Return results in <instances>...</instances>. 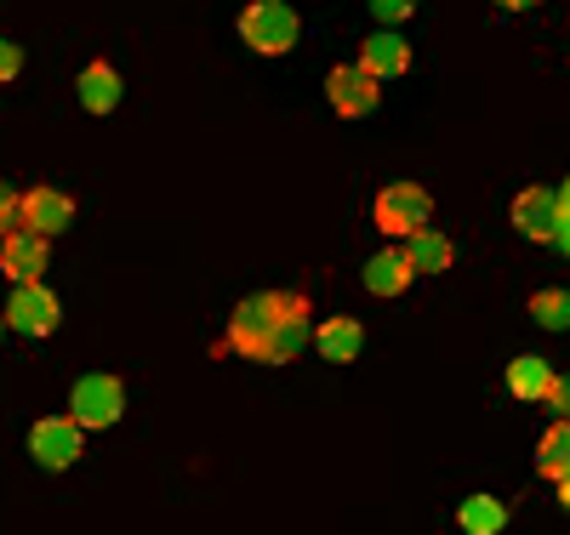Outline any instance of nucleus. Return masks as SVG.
<instances>
[{
    "label": "nucleus",
    "mask_w": 570,
    "mask_h": 535,
    "mask_svg": "<svg viewBox=\"0 0 570 535\" xmlns=\"http://www.w3.org/2000/svg\"><path fill=\"white\" fill-rule=\"evenodd\" d=\"M531 319L548 325V330H564L570 325V290H537V297H531Z\"/></svg>",
    "instance_id": "nucleus-19"
},
{
    "label": "nucleus",
    "mask_w": 570,
    "mask_h": 535,
    "mask_svg": "<svg viewBox=\"0 0 570 535\" xmlns=\"http://www.w3.org/2000/svg\"><path fill=\"white\" fill-rule=\"evenodd\" d=\"M456 518H462L468 535H497V529H508V507H502L497 496H468Z\"/></svg>",
    "instance_id": "nucleus-18"
},
{
    "label": "nucleus",
    "mask_w": 570,
    "mask_h": 535,
    "mask_svg": "<svg viewBox=\"0 0 570 535\" xmlns=\"http://www.w3.org/2000/svg\"><path fill=\"white\" fill-rule=\"evenodd\" d=\"M537 473L553 478V484L570 473V422H553V427L542 433V445H537Z\"/></svg>",
    "instance_id": "nucleus-17"
},
{
    "label": "nucleus",
    "mask_w": 570,
    "mask_h": 535,
    "mask_svg": "<svg viewBox=\"0 0 570 535\" xmlns=\"http://www.w3.org/2000/svg\"><path fill=\"white\" fill-rule=\"evenodd\" d=\"M120 410H126V387H120L115 376L91 370V376L75 382V422H80V427H115Z\"/></svg>",
    "instance_id": "nucleus-5"
},
{
    "label": "nucleus",
    "mask_w": 570,
    "mask_h": 535,
    "mask_svg": "<svg viewBox=\"0 0 570 535\" xmlns=\"http://www.w3.org/2000/svg\"><path fill=\"white\" fill-rule=\"evenodd\" d=\"M553 211H564V217H570V177H564V188H553Z\"/></svg>",
    "instance_id": "nucleus-25"
},
{
    "label": "nucleus",
    "mask_w": 570,
    "mask_h": 535,
    "mask_svg": "<svg viewBox=\"0 0 570 535\" xmlns=\"http://www.w3.org/2000/svg\"><path fill=\"white\" fill-rule=\"evenodd\" d=\"M240 40L252 46V52L263 58H279L297 46V12L285 7V0H252V7L240 12Z\"/></svg>",
    "instance_id": "nucleus-2"
},
{
    "label": "nucleus",
    "mask_w": 570,
    "mask_h": 535,
    "mask_svg": "<svg viewBox=\"0 0 570 535\" xmlns=\"http://www.w3.org/2000/svg\"><path fill=\"white\" fill-rule=\"evenodd\" d=\"M0 319H7L12 330H23V336H52L58 319H63V303L40 279L35 285H12V303H7V314H0Z\"/></svg>",
    "instance_id": "nucleus-4"
},
{
    "label": "nucleus",
    "mask_w": 570,
    "mask_h": 535,
    "mask_svg": "<svg viewBox=\"0 0 570 535\" xmlns=\"http://www.w3.org/2000/svg\"><path fill=\"white\" fill-rule=\"evenodd\" d=\"M559 422H570V376H553V387H548V399H542Z\"/></svg>",
    "instance_id": "nucleus-20"
},
{
    "label": "nucleus",
    "mask_w": 570,
    "mask_h": 535,
    "mask_svg": "<svg viewBox=\"0 0 570 535\" xmlns=\"http://www.w3.org/2000/svg\"><path fill=\"white\" fill-rule=\"evenodd\" d=\"M371 12L383 18V23H400V18L411 12V0H371Z\"/></svg>",
    "instance_id": "nucleus-23"
},
{
    "label": "nucleus",
    "mask_w": 570,
    "mask_h": 535,
    "mask_svg": "<svg viewBox=\"0 0 570 535\" xmlns=\"http://www.w3.org/2000/svg\"><path fill=\"white\" fill-rule=\"evenodd\" d=\"M314 348H320L331 365H354L360 348H365V330H360V319H325V325L314 330Z\"/></svg>",
    "instance_id": "nucleus-12"
},
{
    "label": "nucleus",
    "mask_w": 570,
    "mask_h": 535,
    "mask_svg": "<svg viewBox=\"0 0 570 535\" xmlns=\"http://www.w3.org/2000/svg\"><path fill=\"white\" fill-rule=\"evenodd\" d=\"M80 109L86 115H109L115 103H120V75L109 69V63H91V69H80Z\"/></svg>",
    "instance_id": "nucleus-14"
},
{
    "label": "nucleus",
    "mask_w": 570,
    "mask_h": 535,
    "mask_svg": "<svg viewBox=\"0 0 570 535\" xmlns=\"http://www.w3.org/2000/svg\"><path fill=\"white\" fill-rule=\"evenodd\" d=\"M228 348L263 359V365H285L308 348V303L292 297V290H263V297H246L228 319Z\"/></svg>",
    "instance_id": "nucleus-1"
},
{
    "label": "nucleus",
    "mask_w": 570,
    "mask_h": 535,
    "mask_svg": "<svg viewBox=\"0 0 570 535\" xmlns=\"http://www.w3.org/2000/svg\"><path fill=\"white\" fill-rule=\"evenodd\" d=\"M559 502H564V507H570V473H564V478H559Z\"/></svg>",
    "instance_id": "nucleus-27"
},
{
    "label": "nucleus",
    "mask_w": 570,
    "mask_h": 535,
    "mask_svg": "<svg viewBox=\"0 0 570 535\" xmlns=\"http://www.w3.org/2000/svg\"><path fill=\"white\" fill-rule=\"evenodd\" d=\"M18 69H23V52H18L12 40H0V80H12Z\"/></svg>",
    "instance_id": "nucleus-22"
},
{
    "label": "nucleus",
    "mask_w": 570,
    "mask_h": 535,
    "mask_svg": "<svg viewBox=\"0 0 570 535\" xmlns=\"http://www.w3.org/2000/svg\"><path fill=\"white\" fill-rule=\"evenodd\" d=\"M18 228V194L7 188V182H0V239H7Z\"/></svg>",
    "instance_id": "nucleus-21"
},
{
    "label": "nucleus",
    "mask_w": 570,
    "mask_h": 535,
    "mask_svg": "<svg viewBox=\"0 0 570 535\" xmlns=\"http://www.w3.org/2000/svg\"><path fill=\"white\" fill-rule=\"evenodd\" d=\"M411 279H416V274H411V262H405L400 251H376V257L365 262V290H371V297H400Z\"/></svg>",
    "instance_id": "nucleus-16"
},
{
    "label": "nucleus",
    "mask_w": 570,
    "mask_h": 535,
    "mask_svg": "<svg viewBox=\"0 0 570 535\" xmlns=\"http://www.w3.org/2000/svg\"><path fill=\"white\" fill-rule=\"evenodd\" d=\"M400 257L411 262V274H445V268L456 262L451 239H445V234H434V228H416V234H405Z\"/></svg>",
    "instance_id": "nucleus-11"
},
{
    "label": "nucleus",
    "mask_w": 570,
    "mask_h": 535,
    "mask_svg": "<svg viewBox=\"0 0 570 535\" xmlns=\"http://www.w3.org/2000/svg\"><path fill=\"white\" fill-rule=\"evenodd\" d=\"M0 330H7V319H0Z\"/></svg>",
    "instance_id": "nucleus-28"
},
{
    "label": "nucleus",
    "mask_w": 570,
    "mask_h": 535,
    "mask_svg": "<svg viewBox=\"0 0 570 535\" xmlns=\"http://www.w3.org/2000/svg\"><path fill=\"white\" fill-rule=\"evenodd\" d=\"M376 86H383V80H376V75H365L360 63H343V69H331V75H325L331 109H337L343 120H365V115L376 109V97H383Z\"/></svg>",
    "instance_id": "nucleus-7"
},
{
    "label": "nucleus",
    "mask_w": 570,
    "mask_h": 535,
    "mask_svg": "<svg viewBox=\"0 0 570 535\" xmlns=\"http://www.w3.org/2000/svg\"><path fill=\"white\" fill-rule=\"evenodd\" d=\"M46 262H52V251H46L40 234L12 228L7 239H0V274H7L12 285H35V279L46 274Z\"/></svg>",
    "instance_id": "nucleus-9"
},
{
    "label": "nucleus",
    "mask_w": 570,
    "mask_h": 535,
    "mask_svg": "<svg viewBox=\"0 0 570 535\" xmlns=\"http://www.w3.org/2000/svg\"><path fill=\"white\" fill-rule=\"evenodd\" d=\"M360 69L376 75V80H400V75L411 69V46H405L400 34H371V40L360 46Z\"/></svg>",
    "instance_id": "nucleus-10"
},
{
    "label": "nucleus",
    "mask_w": 570,
    "mask_h": 535,
    "mask_svg": "<svg viewBox=\"0 0 570 535\" xmlns=\"http://www.w3.org/2000/svg\"><path fill=\"white\" fill-rule=\"evenodd\" d=\"M553 246H559V251L570 257V217H564V211L553 217Z\"/></svg>",
    "instance_id": "nucleus-24"
},
{
    "label": "nucleus",
    "mask_w": 570,
    "mask_h": 535,
    "mask_svg": "<svg viewBox=\"0 0 570 535\" xmlns=\"http://www.w3.org/2000/svg\"><path fill=\"white\" fill-rule=\"evenodd\" d=\"M428 211H434V200H428V188H416V182H394V188L376 194V228L394 234V239L428 228Z\"/></svg>",
    "instance_id": "nucleus-3"
},
{
    "label": "nucleus",
    "mask_w": 570,
    "mask_h": 535,
    "mask_svg": "<svg viewBox=\"0 0 570 535\" xmlns=\"http://www.w3.org/2000/svg\"><path fill=\"white\" fill-rule=\"evenodd\" d=\"M508 387L525 405H542L548 399V387H553V365L548 359H537V354H519L513 365H508Z\"/></svg>",
    "instance_id": "nucleus-15"
},
{
    "label": "nucleus",
    "mask_w": 570,
    "mask_h": 535,
    "mask_svg": "<svg viewBox=\"0 0 570 535\" xmlns=\"http://www.w3.org/2000/svg\"><path fill=\"white\" fill-rule=\"evenodd\" d=\"M75 222V200L63 188H35V194H23L18 200V228L23 234H40V239H52V234H63Z\"/></svg>",
    "instance_id": "nucleus-8"
},
{
    "label": "nucleus",
    "mask_w": 570,
    "mask_h": 535,
    "mask_svg": "<svg viewBox=\"0 0 570 535\" xmlns=\"http://www.w3.org/2000/svg\"><path fill=\"white\" fill-rule=\"evenodd\" d=\"M502 12H525V7H537V0H497Z\"/></svg>",
    "instance_id": "nucleus-26"
},
{
    "label": "nucleus",
    "mask_w": 570,
    "mask_h": 535,
    "mask_svg": "<svg viewBox=\"0 0 570 535\" xmlns=\"http://www.w3.org/2000/svg\"><path fill=\"white\" fill-rule=\"evenodd\" d=\"M553 188H525L513 200V228L531 234V239H553Z\"/></svg>",
    "instance_id": "nucleus-13"
},
{
    "label": "nucleus",
    "mask_w": 570,
    "mask_h": 535,
    "mask_svg": "<svg viewBox=\"0 0 570 535\" xmlns=\"http://www.w3.org/2000/svg\"><path fill=\"white\" fill-rule=\"evenodd\" d=\"M80 433L86 427L75 416H46L29 427V456L40 467H69V462H80Z\"/></svg>",
    "instance_id": "nucleus-6"
}]
</instances>
